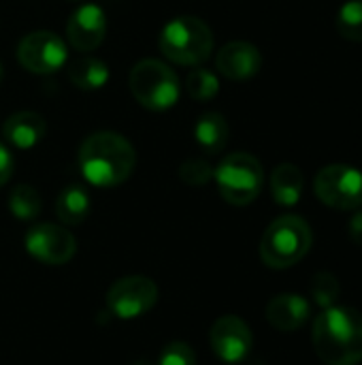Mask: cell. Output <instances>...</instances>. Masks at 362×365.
Returning <instances> with one entry per match:
<instances>
[{
  "label": "cell",
  "instance_id": "6da1fadb",
  "mask_svg": "<svg viewBox=\"0 0 362 365\" xmlns=\"http://www.w3.org/2000/svg\"><path fill=\"white\" fill-rule=\"evenodd\" d=\"M81 175L98 188H113L126 182L137 165L132 143L111 130H98L83 139L79 148Z\"/></svg>",
  "mask_w": 362,
  "mask_h": 365
},
{
  "label": "cell",
  "instance_id": "7a4b0ae2",
  "mask_svg": "<svg viewBox=\"0 0 362 365\" xmlns=\"http://www.w3.org/2000/svg\"><path fill=\"white\" fill-rule=\"evenodd\" d=\"M312 342L326 365L362 361V314L350 306H331L314 321Z\"/></svg>",
  "mask_w": 362,
  "mask_h": 365
},
{
  "label": "cell",
  "instance_id": "3957f363",
  "mask_svg": "<svg viewBox=\"0 0 362 365\" xmlns=\"http://www.w3.org/2000/svg\"><path fill=\"white\" fill-rule=\"evenodd\" d=\"M158 47L173 64L198 66L213 51V32L203 19L194 15H179L162 28Z\"/></svg>",
  "mask_w": 362,
  "mask_h": 365
},
{
  "label": "cell",
  "instance_id": "277c9868",
  "mask_svg": "<svg viewBox=\"0 0 362 365\" xmlns=\"http://www.w3.org/2000/svg\"><path fill=\"white\" fill-rule=\"evenodd\" d=\"M312 242L314 235L307 220L294 214H286L267 227L260 240V259L271 269H288L305 259Z\"/></svg>",
  "mask_w": 362,
  "mask_h": 365
},
{
  "label": "cell",
  "instance_id": "5b68a950",
  "mask_svg": "<svg viewBox=\"0 0 362 365\" xmlns=\"http://www.w3.org/2000/svg\"><path fill=\"white\" fill-rule=\"evenodd\" d=\"M128 83L137 103L149 111L171 109L179 101L181 92L177 73L156 58H145L137 62L130 71Z\"/></svg>",
  "mask_w": 362,
  "mask_h": 365
},
{
  "label": "cell",
  "instance_id": "8992f818",
  "mask_svg": "<svg viewBox=\"0 0 362 365\" xmlns=\"http://www.w3.org/2000/svg\"><path fill=\"white\" fill-rule=\"evenodd\" d=\"M213 180L226 203L243 207L260 195L265 171L256 156L247 152H235L213 169Z\"/></svg>",
  "mask_w": 362,
  "mask_h": 365
},
{
  "label": "cell",
  "instance_id": "52a82bcc",
  "mask_svg": "<svg viewBox=\"0 0 362 365\" xmlns=\"http://www.w3.org/2000/svg\"><path fill=\"white\" fill-rule=\"evenodd\" d=\"M314 192L333 210H358L362 205V171L350 165H329L318 171Z\"/></svg>",
  "mask_w": 362,
  "mask_h": 365
},
{
  "label": "cell",
  "instance_id": "ba28073f",
  "mask_svg": "<svg viewBox=\"0 0 362 365\" xmlns=\"http://www.w3.org/2000/svg\"><path fill=\"white\" fill-rule=\"evenodd\" d=\"M158 302V287L145 276H126L111 284L107 308L113 317L130 321L149 312Z\"/></svg>",
  "mask_w": 362,
  "mask_h": 365
},
{
  "label": "cell",
  "instance_id": "9c48e42d",
  "mask_svg": "<svg viewBox=\"0 0 362 365\" xmlns=\"http://www.w3.org/2000/svg\"><path fill=\"white\" fill-rule=\"evenodd\" d=\"M17 60L28 73H36V75L55 73L66 64L68 47L58 34L49 30H36L19 41Z\"/></svg>",
  "mask_w": 362,
  "mask_h": 365
},
{
  "label": "cell",
  "instance_id": "30bf717a",
  "mask_svg": "<svg viewBox=\"0 0 362 365\" xmlns=\"http://www.w3.org/2000/svg\"><path fill=\"white\" fill-rule=\"evenodd\" d=\"M26 250L45 265H64L77 252V242L64 227L43 222L26 233Z\"/></svg>",
  "mask_w": 362,
  "mask_h": 365
},
{
  "label": "cell",
  "instance_id": "8fae6325",
  "mask_svg": "<svg viewBox=\"0 0 362 365\" xmlns=\"http://www.w3.org/2000/svg\"><path fill=\"white\" fill-rule=\"evenodd\" d=\"M209 342L218 359L224 364H241L254 346L252 329L247 323L235 314L220 317L211 331H209Z\"/></svg>",
  "mask_w": 362,
  "mask_h": 365
},
{
  "label": "cell",
  "instance_id": "7c38bea8",
  "mask_svg": "<svg viewBox=\"0 0 362 365\" xmlns=\"http://www.w3.org/2000/svg\"><path fill=\"white\" fill-rule=\"evenodd\" d=\"M107 34V15L98 4H81L66 21V38L77 51H94Z\"/></svg>",
  "mask_w": 362,
  "mask_h": 365
},
{
  "label": "cell",
  "instance_id": "4fadbf2b",
  "mask_svg": "<svg viewBox=\"0 0 362 365\" xmlns=\"http://www.w3.org/2000/svg\"><path fill=\"white\" fill-rule=\"evenodd\" d=\"M215 66L224 77L233 81H245L260 71L262 56L260 49L247 41H230L218 51Z\"/></svg>",
  "mask_w": 362,
  "mask_h": 365
},
{
  "label": "cell",
  "instance_id": "5bb4252c",
  "mask_svg": "<svg viewBox=\"0 0 362 365\" xmlns=\"http://www.w3.org/2000/svg\"><path fill=\"white\" fill-rule=\"evenodd\" d=\"M312 314V306L305 297L294 293L275 295L267 306V321L273 329L290 334L301 329Z\"/></svg>",
  "mask_w": 362,
  "mask_h": 365
},
{
  "label": "cell",
  "instance_id": "9a60e30c",
  "mask_svg": "<svg viewBox=\"0 0 362 365\" xmlns=\"http://www.w3.org/2000/svg\"><path fill=\"white\" fill-rule=\"evenodd\" d=\"M47 124L41 113L17 111L9 115L2 124V137L9 145L17 150H30L45 137Z\"/></svg>",
  "mask_w": 362,
  "mask_h": 365
},
{
  "label": "cell",
  "instance_id": "2e32d148",
  "mask_svg": "<svg viewBox=\"0 0 362 365\" xmlns=\"http://www.w3.org/2000/svg\"><path fill=\"white\" fill-rule=\"evenodd\" d=\"M303 184V173L292 163H282L271 173V195L282 207H294L301 201Z\"/></svg>",
  "mask_w": 362,
  "mask_h": 365
},
{
  "label": "cell",
  "instance_id": "e0dca14e",
  "mask_svg": "<svg viewBox=\"0 0 362 365\" xmlns=\"http://www.w3.org/2000/svg\"><path fill=\"white\" fill-rule=\"evenodd\" d=\"M228 122L222 113L218 111H207L198 118L194 126V137L196 143L201 145L203 152L207 154H220L226 143H228Z\"/></svg>",
  "mask_w": 362,
  "mask_h": 365
},
{
  "label": "cell",
  "instance_id": "ac0fdd59",
  "mask_svg": "<svg viewBox=\"0 0 362 365\" xmlns=\"http://www.w3.org/2000/svg\"><path fill=\"white\" fill-rule=\"evenodd\" d=\"M68 79L79 90H100L109 81V66L98 58H77L68 64Z\"/></svg>",
  "mask_w": 362,
  "mask_h": 365
},
{
  "label": "cell",
  "instance_id": "d6986e66",
  "mask_svg": "<svg viewBox=\"0 0 362 365\" xmlns=\"http://www.w3.org/2000/svg\"><path fill=\"white\" fill-rule=\"evenodd\" d=\"M55 214L68 227L81 225L90 214V195L81 186H66L55 201Z\"/></svg>",
  "mask_w": 362,
  "mask_h": 365
},
{
  "label": "cell",
  "instance_id": "ffe728a7",
  "mask_svg": "<svg viewBox=\"0 0 362 365\" xmlns=\"http://www.w3.org/2000/svg\"><path fill=\"white\" fill-rule=\"evenodd\" d=\"M41 207H43L41 195L32 186L19 184L11 190L9 210L17 220H34L41 214Z\"/></svg>",
  "mask_w": 362,
  "mask_h": 365
},
{
  "label": "cell",
  "instance_id": "44dd1931",
  "mask_svg": "<svg viewBox=\"0 0 362 365\" xmlns=\"http://www.w3.org/2000/svg\"><path fill=\"white\" fill-rule=\"evenodd\" d=\"M337 32L346 41L362 43V0H350L346 2L335 17Z\"/></svg>",
  "mask_w": 362,
  "mask_h": 365
},
{
  "label": "cell",
  "instance_id": "7402d4cb",
  "mask_svg": "<svg viewBox=\"0 0 362 365\" xmlns=\"http://www.w3.org/2000/svg\"><path fill=\"white\" fill-rule=\"evenodd\" d=\"M186 90H188L190 98H194L198 103L211 101L220 92V79L215 77V73H211L207 68H194L186 77Z\"/></svg>",
  "mask_w": 362,
  "mask_h": 365
},
{
  "label": "cell",
  "instance_id": "603a6c76",
  "mask_svg": "<svg viewBox=\"0 0 362 365\" xmlns=\"http://www.w3.org/2000/svg\"><path fill=\"white\" fill-rule=\"evenodd\" d=\"M309 291H312V299H314L322 310L335 306L337 299H339V282H337V278H335L333 274H329V272L316 274V276L312 278Z\"/></svg>",
  "mask_w": 362,
  "mask_h": 365
},
{
  "label": "cell",
  "instance_id": "cb8c5ba5",
  "mask_svg": "<svg viewBox=\"0 0 362 365\" xmlns=\"http://www.w3.org/2000/svg\"><path fill=\"white\" fill-rule=\"evenodd\" d=\"M179 178L188 186H205L213 180V167L205 158H188L179 167Z\"/></svg>",
  "mask_w": 362,
  "mask_h": 365
},
{
  "label": "cell",
  "instance_id": "d4e9b609",
  "mask_svg": "<svg viewBox=\"0 0 362 365\" xmlns=\"http://www.w3.org/2000/svg\"><path fill=\"white\" fill-rule=\"evenodd\" d=\"M156 365H196V355L192 346L183 342H171L162 349Z\"/></svg>",
  "mask_w": 362,
  "mask_h": 365
},
{
  "label": "cell",
  "instance_id": "484cf974",
  "mask_svg": "<svg viewBox=\"0 0 362 365\" xmlns=\"http://www.w3.org/2000/svg\"><path fill=\"white\" fill-rule=\"evenodd\" d=\"M13 167H15V163H13L11 152L6 150V145H2V143H0V188L11 180V175H13Z\"/></svg>",
  "mask_w": 362,
  "mask_h": 365
},
{
  "label": "cell",
  "instance_id": "4316f807",
  "mask_svg": "<svg viewBox=\"0 0 362 365\" xmlns=\"http://www.w3.org/2000/svg\"><path fill=\"white\" fill-rule=\"evenodd\" d=\"M348 231H350L352 242L362 248V210L352 216V220H350V225H348Z\"/></svg>",
  "mask_w": 362,
  "mask_h": 365
},
{
  "label": "cell",
  "instance_id": "83f0119b",
  "mask_svg": "<svg viewBox=\"0 0 362 365\" xmlns=\"http://www.w3.org/2000/svg\"><path fill=\"white\" fill-rule=\"evenodd\" d=\"M134 365H156V361H149V359H141V361H137Z\"/></svg>",
  "mask_w": 362,
  "mask_h": 365
},
{
  "label": "cell",
  "instance_id": "f1b7e54d",
  "mask_svg": "<svg viewBox=\"0 0 362 365\" xmlns=\"http://www.w3.org/2000/svg\"><path fill=\"white\" fill-rule=\"evenodd\" d=\"M2 75H4V71H2V64H0V83H2Z\"/></svg>",
  "mask_w": 362,
  "mask_h": 365
}]
</instances>
